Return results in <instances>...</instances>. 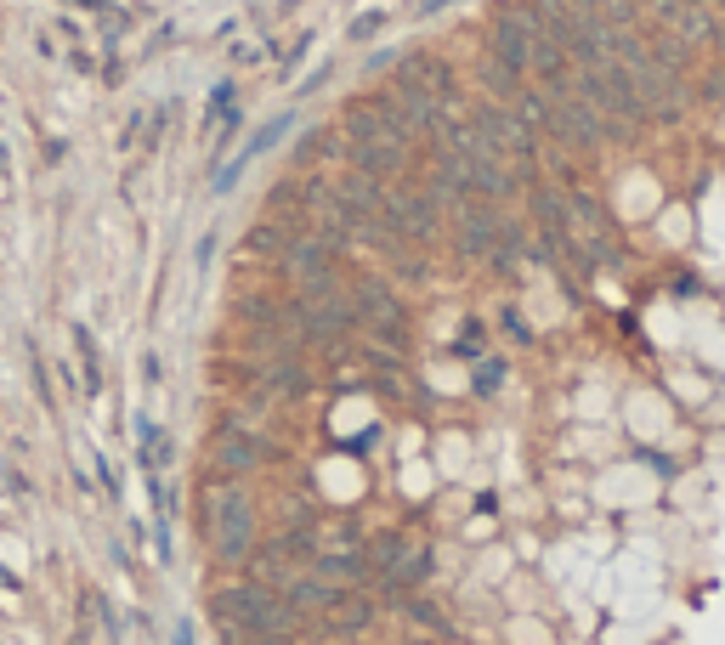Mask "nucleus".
<instances>
[{"instance_id":"obj_5","label":"nucleus","mask_w":725,"mask_h":645,"mask_svg":"<svg viewBox=\"0 0 725 645\" xmlns=\"http://www.w3.org/2000/svg\"><path fill=\"white\" fill-rule=\"evenodd\" d=\"M385 227H392L403 243H431L443 227V198L431 187H392L385 181Z\"/></svg>"},{"instance_id":"obj_3","label":"nucleus","mask_w":725,"mask_h":645,"mask_svg":"<svg viewBox=\"0 0 725 645\" xmlns=\"http://www.w3.org/2000/svg\"><path fill=\"white\" fill-rule=\"evenodd\" d=\"M267 459H272V441L250 425V414H221L216 419V430H210V465H216V476L238 481V476L261 470Z\"/></svg>"},{"instance_id":"obj_10","label":"nucleus","mask_w":725,"mask_h":645,"mask_svg":"<svg viewBox=\"0 0 725 645\" xmlns=\"http://www.w3.org/2000/svg\"><path fill=\"white\" fill-rule=\"evenodd\" d=\"M584 12H595L601 23H618V29H630L635 23V0H578Z\"/></svg>"},{"instance_id":"obj_11","label":"nucleus","mask_w":725,"mask_h":645,"mask_svg":"<svg viewBox=\"0 0 725 645\" xmlns=\"http://www.w3.org/2000/svg\"><path fill=\"white\" fill-rule=\"evenodd\" d=\"M227 645H296V639H283V634H245V639H227Z\"/></svg>"},{"instance_id":"obj_6","label":"nucleus","mask_w":725,"mask_h":645,"mask_svg":"<svg viewBox=\"0 0 725 645\" xmlns=\"http://www.w3.org/2000/svg\"><path fill=\"white\" fill-rule=\"evenodd\" d=\"M397 85H414V91H431L437 103H459V80H454V69L443 63V58H431V52H408V58H397V74H392Z\"/></svg>"},{"instance_id":"obj_13","label":"nucleus","mask_w":725,"mask_h":645,"mask_svg":"<svg viewBox=\"0 0 725 645\" xmlns=\"http://www.w3.org/2000/svg\"><path fill=\"white\" fill-rule=\"evenodd\" d=\"M176 645H193V634H187V628H176Z\"/></svg>"},{"instance_id":"obj_8","label":"nucleus","mask_w":725,"mask_h":645,"mask_svg":"<svg viewBox=\"0 0 725 645\" xmlns=\"http://www.w3.org/2000/svg\"><path fill=\"white\" fill-rule=\"evenodd\" d=\"M369 623H374V601H369L363 589H346L341 601H334V606L318 617V628H323V634H363Z\"/></svg>"},{"instance_id":"obj_9","label":"nucleus","mask_w":725,"mask_h":645,"mask_svg":"<svg viewBox=\"0 0 725 645\" xmlns=\"http://www.w3.org/2000/svg\"><path fill=\"white\" fill-rule=\"evenodd\" d=\"M363 555H369V566H374V583H380L385 572H392V566H397V561L408 555V538H403V532H380V538L369 543Z\"/></svg>"},{"instance_id":"obj_1","label":"nucleus","mask_w":725,"mask_h":645,"mask_svg":"<svg viewBox=\"0 0 725 645\" xmlns=\"http://www.w3.org/2000/svg\"><path fill=\"white\" fill-rule=\"evenodd\" d=\"M210 617L221 628V639H245V634H283V639H296L312 617L289 606V594L267 589V583H227L210 594Z\"/></svg>"},{"instance_id":"obj_12","label":"nucleus","mask_w":725,"mask_h":645,"mask_svg":"<svg viewBox=\"0 0 725 645\" xmlns=\"http://www.w3.org/2000/svg\"><path fill=\"white\" fill-rule=\"evenodd\" d=\"M374 29H380V12H369V18H358V23H352V40H369Z\"/></svg>"},{"instance_id":"obj_4","label":"nucleus","mask_w":725,"mask_h":645,"mask_svg":"<svg viewBox=\"0 0 725 645\" xmlns=\"http://www.w3.org/2000/svg\"><path fill=\"white\" fill-rule=\"evenodd\" d=\"M352 301H358V323H363L369 345H385V352H408V306H403L380 278L352 283Z\"/></svg>"},{"instance_id":"obj_2","label":"nucleus","mask_w":725,"mask_h":645,"mask_svg":"<svg viewBox=\"0 0 725 645\" xmlns=\"http://www.w3.org/2000/svg\"><path fill=\"white\" fill-rule=\"evenodd\" d=\"M199 527H205L210 555H216L221 566H250V555H256V504H250V492L238 487V481L216 476V481L205 487Z\"/></svg>"},{"instance_id":"obj_7","label":"nucleus","mask_w":725,"mask_h":645,"mask_svg":"<svg viewBox=\"0 0 725 645\" xmlns=\"http://www.w3.org/2000/svg\"><path fill=\"white\" fill-rule=\"evenodd\" d=\"M652 12H657L663 34L686 40V45H703V40H714V34H719V23H714V12L703 7V0H657Z\"/></svg>"}]
</instances>
